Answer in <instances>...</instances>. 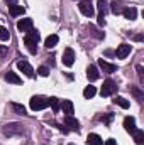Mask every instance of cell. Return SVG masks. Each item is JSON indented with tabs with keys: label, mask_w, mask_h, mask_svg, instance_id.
<instances>
[{
	"label": "cell",
	"mask_w": 144,
	"mask_h": 145,
	"mask_svg": "<svg viewBox=\"0 0 144 145\" xmlns=\"http://www.w3.org/2000/svg\"><path fill=\"white\" fill-rule=\"evenodd\" d=\"M7 51H9L7 47H3V46H0V56H5V54H7Z\"/></svg>",
	"instance_id": "1f68e13d"
},
{
	"label": "cell",
	"mask_w": 144,
	"mask_h": 145,
	"mask_svg": "<svg viewBox=\"0 0 144 145\" xmlns=\"http://www.w3.org/2000/svg\"><path fill=\"white\" fill-rule=\"evenodd\" d=\"M87 144L88 145H104V140L100 138V135H97V133H90V135L87 137Z\"/></svg>",
	"instance_id": "9a60e30c"
},
{
	"label": "cell",
	"mask_w": 144,
	"mask_h": 145,
	"mask_svg": "<svg viewBox=\"0 0 144 145\" xmlns=\"http://www.w3.org/2000/svg\"><path fill=\"white\" fill-rule=\"evenodd\" d=\"M124 128L127 133H132L136 130V118L134 116H126L124 118Z\"/></svg>",
	"instance_id": "30bf717a"
},
{
	"label": "cell",
	"mask_w": 144,
	"mask_h": 145,
	"mask_svg": "<svg viewBox=\"0 0 144 145\" xmlns=\"http://www.w3.org/2000/svg\"><path fill=\"white\" fill-rule=\"evenodd\" d=\"M65 125H66L70 130H73V132H80V123H78L76 118H73L71 115H66V116H65Z\"/></svg>",
	"instance_id": "ba28073f"
},
{
	"label": "cell",
	"mask_w": 144,
	"mask_h": 145,
	"mask_svg": "<svg viewBox=\"0 0 144 145\" xmlns=\"http://www.w3.org/2000/svg\"><path fill=\"white\" fill-rule=\"evenodd\" d=\"M105 145H117V144H115V140H114V138H108L107 142H105Z\"/></svg>",
	"instance_id": "d6a6232c"
},
{
	"label": "cell",
	"mask_w": 144,
	"mask_h": 145,
	"mask_svg": "<svg viewBox=\"0 0 144 145\" xmlns=\"http://www.w3.org/2000/svg\"><path fill=\"white\" fill-rule=\"evenodd\" d=\"M24 44L27 46V49H29V52H31V54H36V52H37V44L34 42V40H31V39L24 37Z\"/></svg>",
	"instance_id": "44dd1931"
},
{
	"label": "cell",
	"mask_w": 144,
	"mask_h": 145,
	"mask_svg": "<svg viewBox=\"0 0 144 145\" xmlns=\"http://www.w3.org/2000/svg\"><path fill=\"white\" fill-rule=\"evenodd\" d=\"M115 91H117V84H115L112 79H107V81L104 83L102 89H100V95H102V96H110V95H114Z\"/></svg>",
	"instance_id": "3957f363"
},
{
	"label": "cell",
	"mask_w": 144,
	"mask_h": 145,
	"mask_svg": "<svg viewBox=\"0 0 144 145\" xmlns=\"http://www.w3.org/2000/svg\"><path fill=\"white\" fill-rule=\"evenodd\" d=\"M24 132V128H22V125H19V123H9L5 128H3V133L5 135H15V133H22Z\"/></svg>",
	"instance_id": "277c9868"
},
{
	"label": "cell",
	"mask_w": 144,
	"mask_h": 145,
	"mask_svg": "<svg viewBox=\"0 0 144 145\" xmlns=\"http://www.w3.org/2000/svg\"><path fill=\"white\" fill-rule=\"evenodd\" d=\"M26 37H27V39H31V40H34V42H39V40H41V36H39V32H37V31H34V29H31V31H27V32H26Z\"/></svg>",
	"instance_id": "603a6c76"
},
{
	"label": "cell",
	"mask_w": 144,
	"mask_h": 145,
	"mask_svg": "<svg viewBox=\"0 0 144 145\" xmlns=\"http://www.w3.org/2000/svg\"><path fill=\"white\" fill-rule=\"evenodd\" d=\"M129 54H131V46H129V44H120V46L117 47V51H115V56H117L119 59H126Z\"/></svg>",
	"instance_id": "52a82bcc"
},
{
	"label": "cell",
	"mask_w": 144,
	"mask_h": 145,
	"mask_svg": "<svg viewBox=\"0 0 144 145\" xmlns=\"http://www.w3.org/2000/svg\"><path fill=\"white\" fill-rule=\"evenodd\" d=\"M95 95H97V88H95V86H87V88L83 89V96H85L87 100L93 98Z\"/></svg>",
	"instance_id": "7402d4cb"
},
{
	"label": "cell",
	"mask_w": 144,
	"mask_h": 145,
	"mask_svg": "<svg viewBox=\"0 0 144 145\" xmlns=\"http://www.w3.org/2000/svg\"><path fill=\"white\" fill-rule=\"evenodd\" d=\"M9 39H10V32H9V29L3 27V25H0V40H9Z\"/></svg>",
	"instance_id": "484cf974"
},
{
	"label": "cell",
	"mask_w": 144,
	"mask_h": 145,
	"mask_svg": "<svg viewBox=\"0 0 144 145\" xmlns=\"http://www.w3.org/2000/svg\"><path fill=\"white\" fill-rule=\"evenodd\" d=\"M59 106L63 108V113H66V115H73V111H75L71 100H63V103H59Z\"/></svg>",
	"instance_id": "5bb4252c"
},
{
	"label": "cell",
	"mask_w": 144,
	"mask_h": 145,
	"mask_svg": "<svg viewBox=\"0 0 144 145\" xmlns=\"http://www.w3.org/2000/svg\"><path fill=\"white\" fill-rule=\"evenodd\" d=\"M97 7H98V15H104V17H105V12H107V3H105V0H98Z\"/></svg>",
	"instance_id": "d4e9b609"
},
{
	"label": "cell",
	"mask_w": 144,
	"mask_h": 145,
	"mask_svg": "<svg viewBox=\"0 0 144 145\" xmlns=\"http://www.w3.org/2000/svg\"><path fill=\"white\" fill-rule=\"evenodd\" d=\"M5 2H9V5H15V0H5Z\"/></svg>",
	"instance_id": "836d02e7"
},
{
	"label": "cell",
	"mask_w": 144,
	"mask_h": 145,
	"mask_svg": "<svg viewBox=\"0 0 144 145\" xmlns=\"http://www.w3.org/2000/svg\"><path fill=\"white\" fill-rule=\"evenodd\" d=\"M12 108H14V111L17 115H26V108L22 105H19V103H12Z\"/></svg>",
	"instance_id": "4316f807"
},
{
	"label": "cell",
	"mask_w": 144,
	"mask_h": 145,
	"mask_svg": "<svg viewBox=\"0 0 144 145\" xmlns=\"http://www.w3.org/2000/svg\"><path fill=\"white\" fill-rule=\"evenodd\" d=\"M131 91L134 93V96H136L137 100H143V98H144V95L139 91V89H137V88H136V86H131Z\"/></svg>",
	"instance_id": "83f0119b"
},
{
	"label": "cell",
	"mask_w": 144,
	"mask_h": 145,
	"mask_svg": "<svg viewBox=\"0 0 144 145\" xmlns=\"http://www.w3.org/2000/svg\"><path fill=\"white\" fill-rule=\"evenodd\" d=\"M78 8H80V12H81L85 17H92V15L95 14V7H93V3H92L90 0H81L80 5H78Z\"/></svg>",
	"instance_id": "7a4b0ae2"
},
{
	"label": "cell",
	"mask_w": 144,
	"mask_h": 145,
	"mask_svg": "<svg viewBox=\"0 0 144 145\" xmlns=\"http://www.w3.org/2000/svg\"><path fill=\"white\" fill-rule=\"evenodd\" d=\"M17 29L20 31V32H27V31H31L32 29V19H20L19 22H17Z\"/></svg>",
	"instance_id": "9c48e42d"
},
{
	"label": "cell",
	"mask_w": 144,
	"mask_h": 145,
	"mask_svg": "<svg viewBox=\"0 0 144 145\" xmlns=\"http://www.w3.org/2000/svg\"><path fill=\"white\" fill-rule=\"evenodd\" d=\"M48 105L53 108L54 113H58L59 111V100L56 98V96H51V98H48Z\"/></svg>",
	"instance_id": "ffe728a7"
},
{
	"label": "cell",
	"mask_w": 144,
	"mask_h": 145,
	"mask_svg": "<svg viewBox=\"0 0 144 145\" xmlns=\"http://www.w3.org/2000/svg\"><path fill=\"white\" fill-rule=\"evenodd\" d=\"M37 72H39V74H41L42 78H46V76H49V69H48L46 66H41V68L37 69Z\"/></svg>",
	"instance_id": "f1b7e54d"
},
{
	"label": "cell",
	"mask_w": 144,
	"mask_h": 145,
	"mask_svg": "<svg viewBox=\"0 0 144 145\" xmlns=\"http://www.w3.org/2000/svg\"><path fill=\"white\" fill-rule=\"evenodd\" d=\"M73 63H75V51L71 47H66L63 52V64L70 68V66H73Z\"/></svg>",
	"instance_id": "8992f818"
},
{
	"label": "cell",
	"mask_w": 144,
	"mask_h": 145,
	"mask_svg": "<svg viewBox=\"0 0 144 145\" xmlns=\"http://www.w3.org/2000/svg\"><path fill=\"white\" fill-rule=\"evenodd\" d=\"M87 78H88L90 81H97V79L100 78V72H98V69H97V66L90 64V66L87 68Z\"/></svg>",
	"instance_id": "8fae6325"
},
{
	"label": "cell",
	"mask_w": 144,
	"mask_h": 145,
	"mask_svg": "<svg viewBox=\"0 0 144 145\" xmlns=\"http://www.w3.org/2000/svg\"><path fill=\"white\" fill-rule=\"evenodd\" d=\"M29 106L31 110H34V111H41V110H44L48 106V98H44V96H32L31 98V101H29Z\"/></svg>",
	"instance_id": "6da1fadb"
},
{
	"label": "cell",
	"mask_w": 144,
	"mask_h": 145,
	"mask_svg": "<svg viewBox=\"0 0 144 145\" xmlns=\"http://www.w3.org/2000/svg\"><path fill=\"white\" fill-rule=\"evenodd\" d=\"M114 103L119 105L120 108H129V101H127L124 96H115V98H114Z\"/></svg>",
	"instance_id": "cb8c5ba5"
},
{
	"label": "cell",
	"mask_w": 144,
	"mask_h": 145,
	"mask_svg": "<svg viewBox=\"0 0 144 145\" xmlns=\"http://www.w3.org/2000/svg\"><path fill=\"white\" fill-rule=\"evenodd\" d=\"M98 66L104 69V72H115V71H117V66L107 63L105 59H98Z\"/></svg>",
	"instance_id": "4fadbf2b"
},
{
	"label": "cell",
	"mask_w": 144,
	"mask_h": 145,
	"mask_svg": "<svg viewBox=\"0 0 144 145\" xmlns=\"http://www.w3.org/2000/svg\"><path fill=\"white\" fill-rule=\"evenodd\" d=\"M5 81H9V83H12V84H20V83H22V79L12 71L5 72Z\"/></svg>",
	"instance_id": "2e32d148"
},
{
	"label": "cell",
	"mask_w": 144,
	"mask_h": 145,
	"mask_svg": "<svg viewBox=\"0 0 144 145\" xmlns=\"http://www.w3.org/2000/svg\"><path fill=\"white\" fill-rule=\"evenodd\" d=\"M88 29H90V32H92V34H93V36L97 37V39H102V37H104V34H102V32H98V31H97V29H95V27H92V25H90V27H88Z\"/></svg>",
	"instance_id": "f546056e"
},
{
	"label": "cell",
	"mask_w": 144,
	"mask_h": 145,
	"mask_svg": "<svg viewBox=\"0 0 144 145\" xmlns=\"http://www.w3.org/2000/svg\"><path fill=\"white\" fill-rule=\"evenodd\" d=\"M58 40H59V37L56 36V34H51V36L46 39V42H44V44H46V47H48V49H53V47L58 44Z\"/></svg>",
	"instance_id": "d6986e66"
},
{
	"label": "cell",
	"mask_w": 144,
	"mask_h": 145,
	"mask_svg": "<svg viewBox=\"0 0 144 145\" xmlns=\"http://www.w3.org/2000/svg\"><path fill=\"white\" fill-rule=\"evenodd\" d=\"M132 137H134V140H136V144L137 145L144 144V132L141 130V128H136V130L132 132Z\"/></svg>",
	"instance_id": "ac0fdd59"
},
{
	"label": "cell",
	"mask_w": 144,
	"mask_h": 145,
	"mask_svg": "<svg viewBox=\"0 0 144 145\" xmlns=\"http://www.w3.org/2000/svg\"><path fill=\"white\" fill-rule=\"evenodd\" d=\"M112 12L114 14H122V7L115 2V3H112Z\"/></svg>",
	"instance_id": "4dcf8cb0"
},
{
	"label": "cell",
	"mask_w": 144,
	"mask_h": 145,
	"mask_svg": "<svg viewBox=\"0 0 144 145\" xmlns=\"http://www.w3.org/2000/svg\"><path fill=\"white\" fill-rule=\"evenodd\" d=\"M122 14L127 20H134L137 17V8L136 7H126V8H122Z\"/></svg>",
	"instance_id": "7c38bea8"
},
{
	"label": "cell",
	"mask_w": 144,
	"mask_h": 145,
	"mask_svg": "<svg viewBox=\"0 0 144 145\" xmlns=\"http://www.w3.org/2000/svg\"><path fill=\"white\" fill-rule=\"evenodd\" d=\"M9 10H10V15H14V17H19L26 12L22 5H9Z\"/></svg>",
	"instance_id": "e0dca14e"
},
{
	"label": "cell",
	"mask_w": 144,
	"mask_h": 145,
	"mask_svg": "<svg viewBox=\"0 0 144 145\" xmlns=\"http://www.w3.org/2000/svg\"><path fill=\"white\" fill-rule=\"evenodd\" d=\"M17 68L24 72L26 76H29V78H32V76H34V69H32V66H31L26 59H20V61L17 63Z\"/></svg>",
	"instance_id": "5b68a950"
}]
</instances>
